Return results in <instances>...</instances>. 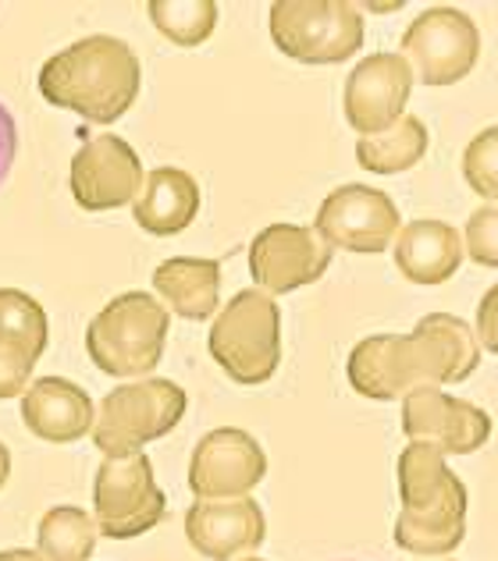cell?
I'll return each mask as SVG.
<instances>
[{
    "mask_svg": "<svg viewBox=\"0 0 498 561\" xmlns=\"http://www.w3.org/2000/svg\"><path fill=\"white\" fill-rule=\"evenodd\" d=\"M168 497L154 480V462L146 455L104 459L93 480V519L100 537L132 540L165 519Z\"/></svg>",
    "mask_w": 498,
    "mask_h": 561,
    "instance_id": "cell-9",
    "label": "cell"
},
{
    "mask_svg": "<svg viewBox=\"0 0 498 561\" xmlns=\"http://www.w3.org/2000/svg\"><path fill=\"white\" fill-rule=\"evenodd\" d=\"M39 356L33 348H25L14 337L0 334V402L4 398H22L29 391V377H33V366Z\"/></svg>",
    "mask_w": 498,
    "mask_h": 561,
    "instance_id": "cell-27",
    "label": "cell"
},
{
    "mask_svg": "<svg viewBox=\"0 0 498 561\" xmlns=\"http://www.w3.org/2000/svg\"><path fill=\"white\" fill-rule=\"evenodd\" d=\"M268 537V519L253 497L193 501L185 512V540L211 561H242Z\"/></svg>",
    "mask_w": 498,
    "mask_h": 561,
    "instance_id": "cell-16",
    "label": "cell"
},
{
    "mask_svg": "<svg viewBox=\"0 0 498 561\" xmlns=\"http://www.w3.org/2000/svg\"><path fill=\"white\" fill-rule=\"evenodd\" d=\"M242 561H263V558H242Z\"/></svg>",
    "mask_w": 498,
    "mask_h": 561,
    "instance_id": "cell-32",
    "label": "cell"
},
{
    "mask_svg": "<svg viewBox=\"0 0 498 561\" xmlns=\"http://www.w3.org/2000/svg\"><path fill=\"white\" fill-rule=\"evenodd\" d=\"M409 93H414V71L403 61V54L381 50L363 57L346 79V122L360 136H377L406 114Z\"/></svg>",
    "mask_w": 498,
    "mask_h": 561,
    "instance_id": "cell-15",
    "label": "cell"
},
{
    "mask_svg": "<svg viewBox=\"0 0 498 561\" xmlns=\"http://www.w3.org/2000/svg\"><path fill=\"white\" fill-rule=\"evenodd\" d=\"M157 295L182 320H211L222 302V263L200 256H171L154 271Z\"/></svg>",
    "mask_w": 498,
    "mask_h": 561,
    "instance_id": "cell-20",
    "label": "cell"
},
{
    "mask_svg": "<svg viewBox=\"0 0 498 561\" xmlns=\"http://www.w3.org/2000/svg\"><path fill=\"white\" fill-rule=\"evenodd\" d=\"M93 398L65 377H39L22 394V423L29 426V434L50 440V445L82 440L86 434H93Z\"/></svg>",
    "mask_w": 498,
    "mask_h": 561,
    "instance_id": "cell-17",
    "label": "cell"
},
{
    "mask_svg": "<svg viewBox=\"0 0 498 561\" xmlns=\"http://www.w3.org/2000/svg\"><path fill=\"white\" fill-rule=\"evenodd\" d=\"M263 477H268V455L260 440L239 426H217L207 437H200L189 459V491L196 494V501L249 497Z\"/></svg>",
    "mask_w": 498,
    "mask_h": 561,
    "instance_id": "cell-11",
    "label": "cell"
},
{
    "mask_svg": "<svg viewBox=\"0 0 498 561\" xmlns=\"http://www.w3.org/2000/svg\"><path fill=\"white\" fill-rule=\"evenodd\" d=\"M0 334L14 337V342H22L36 356H43L50 337L47 313H43V306L33 295H25L19 288H0Z\"/></svg>",
    "mask_w": 498,
    "mask_h": 561,
    "instance_id": "cell-24",
    "label": "cell"
},
{
    "mask_svg": "<svg viewBox=\"0 0 498 561\" xmlns=\"http://www.w3.org/2000/svg\"><path fill=\"white\" fill-rule=\"evenodd\" d=\"M480 363L474 328L452 313H428L409 334H371L349 352L346 374L371 402H395L423 388L466 380Z\"/></svg>",
    "mask_w": 498,
    "mask_h": 561,
    "instance_id": "cell-1",
    "label": "cell"
},
{
    "mask_svg": "<svg viewBox=\"0 0 498 561\" xmlns=\"http://www.w3.org/2000/svg\"><path fill=\"white\" fill-rule=\"evenodd\" d=\"M8 477H11V451H8L4 440H0V491H4Z\"/></svg>",
    "mask_w": 498,
    "mask_h": 561,
    "instance_id": "cell-31",
    "label": "cell"
},
{
    "mask_svg": "<svg viewBox=\"0 0 498 561\" xmlns=\"http://www.w3.org/2000/svg\"><path fill=\"white\" fill-rule=\"evenodd\" d=\"M207 348L228 380L242 388L268 383L282 366V309L260 288H242L211 323Z\"/></svg>",
    "mask_w": 498,
    "mask_h": 561,
    "instance_id": "cell-5",
    "label": "cell"
},
{
    "mask_svg": "<svg viewBox=\"0 0 498 561\" xmlns=\"http://www.w3.org/2000/svg\"><path fill=\"white\" fill-rule=\"evenodd\" d=\"M463 179L480 199L498 203V125L477 131L463 150Z\"/></svg>",
    "mask_w": 498,
    "mask_h": 561,
    "instance_id": "cell-25",
    "label": "cell"
},
{
    "mask_svg": "<svg viewBox=\"0 0 498 561\" xmlns=\"http://www.w3.org/2000/svg\"><path fill=\"white\" fill-rule=\"evenodd\" d=\"M14 150H19V128H14L11 111L0 103V185H4L8 171L14 164Z\"/></svg>",
    "mask_w": 498,
    "mask_h": 561,
    "instance_id": "cell-29",
    "label": "cell"
},
{
    "mask_svg": "<svg viewBox=\"0 0 498 561\" xmlns=\"http://www.w3.org/2000/svg\"><path fill=\"white\" fill-rule=\"evenodd\" d=\"M403 434L438 455H474L491 440V416L442 388H423L403 398Z\"/></svg>",
    "mask_w": 498,
    "mask_h": 561,
    "instance_id": "cell-13",
    "label": "cell"
},
{
    "mask_svg": "<svg viewBox=\"0 0 498 561\" xmlns=\"http://www.w3.org/2000/svg\"><path fill=\"white\" fill-rule=\"evenodd\" d=\"M463 253L471 256L477 267H498V203H485L466 217L463 228Z\"/></svg>",
    "mask_w": 498,
    "mask_h": 561,
    "instance_id": "cell-26",
    "label": "cell"
},
{
    "mask_svg": "<svg viewBox=\"0 0 498 561\" xmlns=\"http://www.w3.org/2000/svg\"><path fill=\"white\" fill-rule=\"evenodd\" d=\"M480 57V28L466 11L452 4H434L420 11L403 33V61L414 79L445 90L474 71Z\"/></svg>",
    "mask_w": 498,
    "mask_h": 561,
    "instance_id": "cell-8",
    "label": "cell"
},
{
    "mask_svg": "<svg viewBox=\"0 0 498 561\" xmlns=\"http://www.w3.org/2000/svg\"><path fill=\"white\" fill-rule=\"evenodd\" d=\"M97 519L79 505H57L39 519L36 551L43 561H90L97 551Z\"/></svg>",
    "mask_w": 498,
    "mask_h": 561,
    "instance_id": "cell-22",
    "label": "cell"
},
{
    "mask_svg": "<svg viewBox=\"0 0 498 561\" xmlns=\"http://www.w3.org/2000/svg\"><path fill=\"white\" fill-rule=\"evenodd\" d=\"M438 561H452V558H438Z\"/></svg>",
    "mask_w": 498,
    "mask_h": 561,
    "instance_id": "cell-33",
    "label": "cell"
},
{
    "mask_svg": "<svg viewBox=\"0 0 498 561\" xmlns=\"http://www.w3.org/2000/svg\"><path fill=\"white\" fill-rule=\"evenodd\" d=\"M0 561H43L39 551H29V548H11V551H0Z\"/></svg>",
    "mask_w": 498,
    "mask_h": 561,
    "instance_id": "cell-30",
    "label": "cell"
},
{
    "mask_svg": "<svg viewBox=\"0 0 498 561\" xmlns=\"http://www.w3.org/2000/svg\"><path fill=\"white\" fill-rule=\"evenodd\" d=\"M335 249L314 228L303 225H271L249 242V274L257 288L274 295H288L314 285L328 274Z\"/></svg>",
    "mask_w": 498,
    "mask_h": 561,
    "instance_id": "cell-12",
    "label": "cell"
},
{
    "mask_svg": "<svg viewBox=\"0 0 498 561\" xmlns=\"http://www.w3.org/2000/svg\"><path fill=\"white\" fill-rule=\"evenodd\" d=\"M271 39L299 65H342L363 47V14L349 0H278Z\"/></svg>",
    "mask_w": 498,
    "mask_h": 561,
    "instance_id": "cell-7",
    "label": "cell"
},
{
    "mask_svg": "<svg viewBox=\"0 0 498 561\" xmlns=\"http://www.w3.org/2000/svg\"><path fill=\"white\" fill-rule=\"evenodd\" d=\"M168 328L165 302L146 291H125L114 295L86 328V352L107 377H146L165 356Z\"/></svg>",
    "mask_w": 498,
    "mask_h": 561,
    "instance_id": "cell-4",
    "label": "cell"
},
{
    "mask_svg": "<svg viewBox=\"0 0 498 561\" xmlns=\"http://www.w3.org/2000/svg\"><path fill=\"white\" fill-rule=\"evenodd\" d=\"M200 214V182L182 168H154L146 174L132 217L146 234L171 239L182 234Z\"/></svg>",
    "mask_w": 498,
    "mask_h": 561,
    "instance_id": "cell-19",
    "label": "cell"
},
{
    "mask_svg": "<svg viewBox=\"0 0 498 561\" xmlns=\"http://www.w3.org/2000/svg\"><path fill=\"white\" fill-rule=\"evenodd\" d=\"M189 398L174 380H132L118 383L97 409L93 445L107 459H128L139 455L150 440L171 434L185 416Z\"/></svg>",
    "mask_w": 498,
    "mask_h": 561,
    "instance_id": "cell-6",
    "label": "cell"
},
{
    "mask_svg": "<svg viewBox=\"0 0 498 561\" xmlns=\"http://www.w3.org/2000/svg\"><path fill=\"white\" fill-rule=\"evenodd\" d=\"M395 267L414 285H445L463 267V234L445 220L420 217L395 234Z\"/></svg>",
    "mask_w": 498,
    "mask_h": 561,
    "instance_id": "cell-18",
    "label": "cell"
},
{
    "mask_svg": "<svg viewBox=\"0 0 498 561\" xmlns=\"http://www.w3.org/2000/svg\"><path fill=\"white\" fill-rule=\"evenodd\" d=\"M399 206L374 185H342L325 196L314 220V231L331 249H346V253L377 256L388 245H395L399 234Z\"/></svg>",
    "mask_w": 498,
    "mask_h": 561,
    "instance_id": "cell-10",
    "label": "cell"
},
{
    "mask_svg": "<svg viewBox=\"0 0 498 561\" xmlns=\"http://www.w3.org/2000/svg\"><path fill=\"white\" fill-rule=\"evenodd\" d=\"M146 11L157 33L174 47H203L217 28L214 0H150Z\"/></svg>",
    "mask_w": 498,
    "mask_h": 561,
    "instance_id": "cell-23",
    "label": "cell"
},
{
    "mask_svg": "<svg viewBox=\"0 0 498 561\" xmlns=\"http://www.w3.org/2000/svg\"><path fill=\"white\" fill-rule=\"evenodd\" d=\"M431 136L417 114H403L392 128L356 139V164L371 174H403L428 153Z\"/></svg>",
    "mask_w": 498,
    "mask_h": 561,
    "instance_id": "cell-21",
    "label": "cell"
},
{
    "mask_svg": "<svg viewBox=\"0 0 498 561\" xmlns=\"http://www.w3.org/2000/svg\"><path fill=\"white\" fill-rule=\"evenodd\" d=\"M143 90V65L118 36H86L39 68V93L90 125H114Z\"/></svg>",
    "mask_w": 498,
    "mask_h": 561,
    "instance_id": "cell-2",
    "label": "cell"
},
{
    "mask_svg": "<svg viewBox=\"0 0 498 561\" xmlns=\"http://www.w3.org/2000/svg\"><path fill=\"white\" fill-rule=\"evenodd\" d=\"M146 182L139 153L122 136H97L71 157V196L90 214L118 210L136 203Z\"/></svg>",
    "mask_w": 498,
    "mask_h": 561,
    "instance_id": "cell-14",
    "label": "cell"
},
{
    "mask_svg": "<svg viewBox=\"0 0 498 561\" xmlns=\"http://www.w3.org/2000/svg\"><path fill=\"white\" fill-rule=\"evenodd\" d=\"M474 337L477 345L498 356V285H491L477 302V317H474Z\"/></svg>",
    "mask_w": 498,
    "mask_h": 561,
    "instance_id": "cell-28",
    "label": "cell"
},
{
    "mask_svg": "<svg viewBox=\"0 0 498 561\" xmlns=\"http://www.w3.org/2000/svg\"><path fill=\"white\" fill-rule=\"evenodd\" d=\"M399 519L395 543L423 561L445 558L466 537V483L445 466V455L428 445H406L399 451Z\"/></svg>",
    "mask_w": 498,
    "mask_h": 561,
    "instance_id": "cell-3",
    "label": "cell"
}]
</instances>
